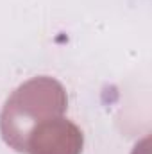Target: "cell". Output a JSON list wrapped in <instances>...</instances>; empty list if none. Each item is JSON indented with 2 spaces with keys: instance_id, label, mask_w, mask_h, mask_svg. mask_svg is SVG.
I'll list each match as a JSON object with an SVG mask.
<instances>
[{
  "instance_id": "obj_1",
  "label": "cell",
  "mask_w": 152,
  "mask_h": 154,
  "mask_svg": "<svg viewBox=\"0 0 152 154\" xmlns=\"http://www.w3.org/2000/svg\"><path fill=\"white\" fill-rule=\"evenodd\" d=\"M68 97L65 86L48 75L32 77L20 84L0 113V134L13 151L25 152L31 131L48 118L65 115Z\"/></svg>"
},
{
  "instance_id": "obj_2",
  "label": "cell",
  "mask_w": 152,
  "mask_h": 154,
  "mask_svg": "<svg viewBox=\"0 0 152 154\" xmlns=\"http://www.w3.org/2000/svg\"><path fill=\"white\" fill-rule=\"evenodd\" d=\"M84 136L79 125L65 116L38 124L25 143V154H81Z\"/></svg>"
}]
</instances>
